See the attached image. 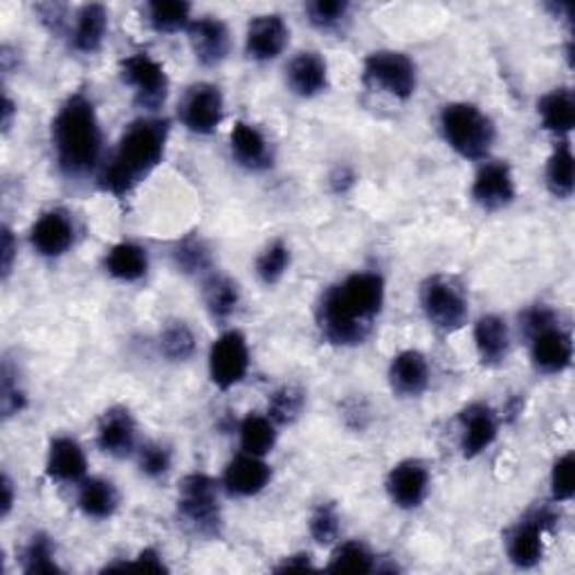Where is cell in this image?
Returning a JSON list of instances; mask_svg holds the SVG:
<instances>
[{
	"instance_id": "cell-38",
	"label": "cell",
	"mask_w": 575,
	"mask_h": 575,
	"mask_svg": "<svg viewBox=\"0 0 575 575\" xmlns=\"http://www.w3.org/2000/svg\"><path fill=\"white\" fill-rule=\"evenodd\" d=\"M288 268H291V248H288L283 240L270 243L257 259V277L266 285L279 283Z\"/></svg>"
},
{
	"instance_id": "cell-2",
	"label": "cell",
	"mask_w": 575,
	"mask_h": 575,
	"mask_svg": "<svg viewBox=\"0 0 575 575\" xmlns=\"http://www.w3.org/2000/svg\"><path fill=\"white\" fill-rule=\"evenodd\" d=\"M169 142V121L157 117L136 119L121 133L113 155L102 167L97 187L110 196H127L146 180L164 160Z\"/></svg>"
},
{
	"instance_id": "cell-48",
	"label": "cell",
	"mask_w": 575,
	"mask_h": 575,
	"mask_svg": "<svg viewBox=\"0 0 575 575\" xmlns=\"http://www.w3.org/2000/svg\"><path fill=\"white\" fill-rule=\"evenodd\" d=\"M315 568L313 564V558L308 553H295V555H288L279 566L277 571H310Z\"/></svg>"
},
{
	"instance_id": "cell-17",
	"label": "cell",
	"mask_w": 575,
	"mask_h": 575,
	"mask_svg": "<svg viewBox=\"0 0 575 575\" xmlns=\"http://www.w3.org/2000/svg\"><path fill=\"white\" fill-rule=\"evenodd\" d=\"M461 451L466 459H474L495 443L500 423L497 414L485 402H472L466 407L461 416Z\"/></svg>"
},
{
	"instance_id": "cell-20",
	"label": "cell",
	"mask_w": 575,
	"mask_h": 575,
	"mask_svg": "<svg viewBox=\"0 0 575 575\" xmlns=\"http://www.w3.org/2000/svg\"><path fill=\"white\" fill-rule=\"evenodd\" d=\"M272 479L270 466L263 461V457L255 455H243L232 459L223 472V485L234 497H255L259 492L268 488Z\"/></svg>"
},
{
	"instance_id": "cell-10",
	"label": "cell",
	"mask_w": 575,
	"mask_h": 575,
	"mask_svg": "<svg viewBox=\"0 0 575 575\" xmlns=\"http://www.w3.org/2000/svg\"><path fill=\"white\" fill-rule=\"evenodd\" d=\"M250 368L248 340L238 331H227L212 344L210 351V378L212 383L227 391L243 383Z\"/></svg>"
},
{
	"instance_id": "cell-36",
	"label": "cell",
	"mask_w": 575,
	"mask_h": 575,
	"mask_svg": "<svg viewBox=\"0 0 575 575\" xmlns=\"http://www.w3.org/2000/svg\"><path fill=\"white\" fill-rule=\"evenodd\" d=\"M160 351L172 362H187L196 353V336L185 321H169L160 333Z\"/></svg>"
},
{
	"instance_id": "cell-8",
	"label": "cell",
	"mask_w": 575,
	"mask_h": 575,
	"mask_svg": "<svg viewBox=\"0 0 575 575\" xmlns=\"http://www.w3.org/2000/svg\"><path fill=\"white\" fill-rule=\"evenodd\" d=\"M558 521V515L549 506L528 511L508 532L506 553L517 568L538 566L544 558V536Z\"/></svg>"
},
{
	"instance_id": "cell-26",
	"label": "cell",
	"mask_w": 575,
	"mask_h": 575,
	"mask_svg": "<svg viewBox=\"0 0 575 575\" xmlns=\"http://www.w3.org/2000/svg\"><path fill=\"white\" fill-rule=\"evenodd\" d=\"M106 272L125 283H136L149 272V253L138 243H117L104 259Z\"/></svg>"
},
{
	"instance_id": "cell-24",
	"label": "cell",
	"mask_w": 575,
	"mask_h": 575,
	"mask_svg": "<svg viewBox=\"0 0 575 575\" xmlns=\"http://www.w3.org/2000/svg\"><path fill=\"white\" fill-rule=\"evenodd\" d=\"M288 86L300 97H317L328 89V66L317 52H300L288 66Z\"/></svg>"
},
{
	"instance_id": "cell-43",
	"label": "cell",
	"mask_w": 575,
	"mask_h": 575,
	"mask_svg": "<svg viewBox=\"0 0 575 575\" xmlns=\"http://www.w3.org/2000/svg\"><path fill=\"white\" fill-rule=\"evenodd\" d=\"M27 404V398L23 389L19 387V380L12 372L10 362L3 364V378H0V412H3L5 419H12L21 414Z\"/></svg>"
},
{
	"instance_id": "cell-34",
	"label": "cell",
	"mask_w": 575,
	"mask_h": 575,
	"mask_svg": "<svg viewBox=\"0 0 575 575\" xmlns=\"http://www.w3.org/2000/svg\"><path fill=\"white\" fill-rule=\"evenodd\" d=\"M306 404V394L297 385L279 387L268 400V416L274 425H293Z\"/></svg>"
},
{
	"instance_id": "cell-6",
	"label": "cell",
	"mask_w": 575,
	"mask_h": 575,
	"mask_svg": "<svg viewBox=\"0 0 575 575\" xmlns=\"http://www.w3.org/2000/svg\"><path fill=\"white\" fill-rule=\"evenodd\" d=\"M421 306L427 321L443 333H455L468 321V297L463 288L449 277H430L421 288Z\"/></svg>"
},
{
	"instance_id": "cell-29",
	"label": "cell",
	"mask_w": 575,
	"mask_h": 575,
	"mask_svg": "<svg viewBox=\"0 0 575 575\" xmlns=\"http://www.w3.org/2000/svg\"><path fill=\"white\" fill-rule=\"evenodd\" d=\"M77 504L86 517L108 519L115 515L119 506V492L106 479H86V481H81Z\"/></svg>"
},
{
	"instance_id": "cell-13",
	"label": "cell",
	"mask_w": 575,
	"mask_h": 575,
	"mask_svg": "<svg viewBox=\"0 0 575 575\" xmlns=\"http://www.w3.org/2000/svg\"><path fill=\"white\" fill-rule=\"evenodd\" d=\"M387 492L394 506L402 511L419 508L430 492V470L419 459H407L394 466L387 477Z\"/></svg>"
},
{
	"instance_id": "cell-30",
	"label": "cell",
	"mask_w": 575,
	"mask_h": 575,
	"mask_svg": "<svg viewBox=\"0 0 575 575\" xmlns=\"http://www.w3.org/2000/svg\"><path fill=\"white\" fill-rule=\"evenodd\" d=\"M547 187L560 200L571 198L575 191V160L568 140H562L547 162Z\"/></svg>"
},
{
	"instance_id": "cell-37",
	"label": "cell",
	"mask_w": 575,
	"mask_h": 575,
	"mask_svg": "<svg viewBox=\"0 0 575 575\" xmlns=\"http://www.w3.org/2000/svg\"><path fill=\"white\" fill-rule=\"evenodd\" d=\"M23 571L30 575H50L61 573V566L57 564V547L52 538L38 532L34 536L23 553Z\"/></svg>"
},
{
	"instance_id": "cell-5",
	"label": "cell",
	"mask_w": 575,
	"mask_h": 575,
	"mask_svg": "<svg viewBox=\"0 0 575 575\" xmlns=\"http://www.w3.org/2000/svg\"><path fill=\"white\" fill-rule=\"evenodd\" d=\"M362 81L374 91L387 93L394 99H412L419 89L416 63L402 52L380 50L368 55L362 68Z\"/></svg>"
},
{
	"instance_id": "cell-46",
	"label": "cell",
	"mask_w": 575,
	"mask_h": 575,
	"mask_svg": "<svg viewBox=\"0 0 575 575\" xmlns=\"http://www.w3.org/2000/svg\"><path fill=\"white\" fill-rule=\"evenodd\" d=\"M108 571H146V573H167V564H164L162 555L155 549H144L138 553L133 562H121V564H108Z\"/></svg>"
},
{
	"instance_id": "cell-50",
	"label": "cell",
	"mask_w": 575,
	"mask_h": 575,
	"mask_svg": "<svg viewBox=\"0 0 575 575\" xmlns=\"http://www.w3.org/2000/svg\"><path fill=\"white\" fill-rule=\"evenodd\" d=\"M0 110H3V129L10 131L12 121H14V113H16V106H14V102L10 99V95L3 97V108H0Z\"/></svg>"
},
{
	"instance_id": "cell-42",
	"label": "cell",
	"mask_w": 575,
	"mask_h": 575,
	"mask_svg": "<svg viewBox=\"0 0 575 575\" xmlns=\"http://www.w3.org/2000/svg\"><path fill=\"white\" fill-rule=\"evenodd\" d=\"M347 0H313L306 5L308 21L319 30H336L349 14Z\"/></svg>"
},
{
	"instance_id": "cell-9",
	"label": "cell",
	"mask_w": 575,
	"mask_h": 575,
	"mask_svg": "<svg viewBox=\"0 0 575 575\" xmlns=\"http://www.w3.org/2000/svg\"><path fill=\"white\" fill-rule=\"evenodd\" d=\"M119 74L136 91V102L146 110H157L169 95V77L146 52L127 57L119 63Z\"/></svg>"
},
{
	"instance_id": "cell-45",
	"label": "cell",
	"mask_w": 575,
	"mask_h": 575,
	"mask_svg": "<svg viewBox=\"0 0 575 575\" xmlns=\"http://www.w3.org/2000/svg\"><path fill=\"white\" fill-rule=\"evenodd\" d=\"M519 324H521V328H524L526 338H532L536 333L544 331V328L558 324V315H555V310H551V308H547V306H532V308H528V310L521 313Z\"/></svg>"
},
{
	"instance_id": "cell-35",
	"label": "cell",
	"mask_w": 575,
	"mask_h": 575,
	"mask_svg": "<svg viewBox=\"0 0 575 575\" xmlns=\"http://www.w3.org/2000/svg\"><path fill=\"white\" fill-rule=\"evenodd\" d=\"M326 568L333 573L366 575V573L376 571V555L368 551L362 542H344L333 551L331 562H328Z\"/></svg>"
},
{
	"instance_id": "cell-7",
	"label": "cell",
	"mask_w": 575,
	"mask_h": 575,
	"mask_svg": "<svg viewBox=\"0 0 575 575\" xmlns=\"http://www.w3.org/2000/svg\"><path fill=\"white\" fill-rule=\"evenodd\" d=\"M178 513L200 536H216L221 526L216 481L202 472L187 474L178 488Z\"/></svg>"
},
{
	"instance_id": "cell-39",
	"label": "cell",
	"mask_w": 575,
	"mask_h": 575,
	"mask_svg": "<svg viewBox=\"0 0 575 575\" xmlns=\"http://www.w3.org/2000/svg\"><path fill=\"white\" fill-rule=\"evenodd\" d=\"M174 261L185 274H204L212 268L210 248L200 238L189 236L174 250Z\"/></svg>"
},
{
	"instance_id": "cell-19",
	"label": "cell",
	"mask_w": 575,
	"mask_h": 575,
	"mask_svg": "<svg viewBox=\"0 0 575 575\" xmlns=\"http://www.w3.org/2000/svg\"><path fill=\"white\" fill-rule=\"evenodd\" d=\"M136 438H138V430L129 409L110 407L108 412H104L97 427V445L102 451H106V455L115 459H125L133 455Z\"/></svg>"
},
{
	"instance_id": "cell-28",
	"label": "cell",
	"mask_w": 575,
	"mask_h": 575,
	"mask_svg": "<svg viewBox=\"0 0 575 575\" xmlns=\"http://www.w3.org/2000/svg\"><path fill=\"white\" fill-rule=\"evenodd\" d=\"M538 113H540L544 131L558 138H566L575 127L573 93L568 89H555L547 93L538 104Z\"/></svg>"
},
{
	"instance_id": "cell-32",
	"label": "cell",
	"mask_w": 575,
	"mask_h": 575,
	"mask_svg": "<svg viewBox=\"0 0 575 575\" xmlns=\"http://www.w3.org/2000/svg\"><path fill=\"white\" fill-rule=\"evenodd\" d=\"M238 436H240V447L245 455L266 457L277 443V425L272 423L270 416L248 414L240 421Z\"/></svg>"
},
{
	"instance_id": "cell-44",
	"label": "cell",
	"mask_w": 575,
	"mask_h": 575,
	"mask_svg": "<svg viewBox=\"0 0 575 575\" xmlns=\"http://www.w3.org/2000/svg\"><path fill=\"white\" fill-rule=\"evenodd\" d=\"M140 472L149 479H160L172 470V449L162 443H146L138 457Z\"/></svg>"
},
{
	"instance_id": "cell-22",
	"label": "cell",
	"mask_w": 575,
	"mask_h": 575,
	"mask_svg": "<svg viewBox=\"0 0 575 575\" xmlns=\"http://www.w3.org/2000/svg\"><path fill=\"white\" fill-rule=\"evenodd\" d=\"M474 347L485 366H500L511 353V328L500 315H483L474 324Z\"/></svg>"
},
{
	"instance_id": "cell-16",
	"label": "cell",
	"mask_w": 575,
	"mask_h": 575,
	"mask_svg": "<svg viewBox=\"0 0 575 575\" xmlns=\"http://www.w3.org/2000/svg\"><path fill=\"white\" fill-rule=\"evenodd\" d=\"M189 44L198 63L214 68L227 59L230 52V30L221 19L202 16L191 21L187 27Z\"/></svg>"
},
{
	"instance_id": "cell-12",
	"label": "cell",
	"mask_w": 575,
	"mask_h": 575,
	"mask_svg": "<svg viewBox=\"0 0 575 575\" xmlns=\"http://www.w3.org/2000/svg\"><path fill=\"white\" fill-rule=\"evenodd\" d=\"M515 178L506 162H485L474 176L472 200L485 212H500L515 200Z\"/></svg>"
},
{
	"instance_id": "cell-4",
	"label": "cell",
	"mask_w": 575,
	"mask_h": 575,
	"mask_svg": "<svg viewBox=\"0 0 575 575\" xmlns=\"http://www.w3.org/2000/svg\"><path fill=\"white\" fill-rule=\"evenodd\" d=\"M441 131L445 142L466 160L488 157L497 138L492 119L479 106L468 102L447 104L441 110Z\"/></svg>"
},
{
	"instance_id": "cell-18",
	"label": "cell",
	"mask_w": 575,
	"mask_h": 575,
	"mask_svg": "<svg viewBox=\"0 0 575 575\" xmlns=\"http://www.w3.org/2000/svg\"><path fill=\"white\" fill-rule=\"evenodd\" d=\"M30 243L36 255L46 259H59L72 248L74 225L63 212H46L32 225Z\"/></svg>"
},
{
	"instance_id": "cell-25",
	"label": "cell",
	"mask_w": 575,
	"mask_h": 575,
	"mask_svg": "<svg viewBox=\"0 0 575 575\" xmlns=\"http://www.w3.org/2000/svg\"><path fill=\"white\" fill-rule=\"evenodd\" d=\"M232 153L236 162L245 169L261 172L268 169L272 164V153H270V142L266 136L248 125V121H236L232 129Z\"/></svg>"
},
{
	"instance_id": "cell-47",
	"label": "cell",
	"mask_w": 575,
	"mask_h": 575,
	"mask_svg": "<svg viewBox=\"0 0 575 575\" xmlns=\"http://www.w3.org/2000/svg\"><path fill=\"white\" fill-rule=\"evenodd\" d=\"M16 238L12 234L10 227H3V243H0V266H3V277L8 279L12 268H14V259H16Z\"/></svg>"
},
{
	"instance_id": "cell-49",
	"label": "cell",
	"mask_w": 575,
	"mask_h": 575,
	"mask_svg": "<svg viewBox=\"0 0 575 575\" xmlns=\"http://www.w3.org/2000/svg\"><path fill=\"white\" fill-rule=\"evenodd\" d=\"M0 490H3V502H0V517L5 519V517H10V513L14 508V502H16L14 483H12V479L8 474H3V483H0Z\"/></svg>"
},
{
	"instance_id": "cell-40",
	"label": "cell",
	"mask_w": 575,
	"mask_h": 575,
	"mask_svg": "<svg viewBox=\"0 0 575 575\" xmlns=\"http://www.w3.org/2000/svg\"><path fill=\"white\" fill-rule=\"evenodd\" d=\"M308 530H310V538L317 544H321V547L333 544L338 540V536H340L338 508L333 504H319L315 508V513L310 515Z\"/></svg>"
},
{
	"instance_id": "cell-21",
	"label": "cell",
	"mask_w": 575,
	"mask_h": 575,
	"mask_svg": "<svg viewBox=\"0 0 575 575\" xmlns=\"http://www.w3.org/2000/svg\"><path fill=\"white\" fill-rule=\"evenodd\" d=\"M391 389L402 398H419L430 387V364L419 351H402L389 366Z\"/></svg>"
},
{
	"instance_id": "cell-33",
	"label": "cell",
	"mask_w": 575,
	"mask_h": 575,
	"mask_svg": "<svg viewBox=\"0 0 575 575\" xmlns=\"http://www.w3.org/2000/svg\"><path fill=\"white\" fill-rule=\"evenodd\" d=\"M146 23L157 34H176L191 25V5L183 0H155L146 5Z\"/></svg>"
},
{
	"instance_id": "cell-27",
	"label": "cell",
	"mask_w": 575,
	"mask_h": 575,
	"mask_svg": "<svg viewBox=\"0 0 575 575\" xmlns=\"http://www.w3.org/2000/svg\"><path fill=\"white\" fill-rule=\"evenodd\" d=\"M108 32V12L104 5H84L77 14L72 30V46L77 52L93 55L104 46Z\"/></svg>"
},
{
	"instance_id": "cell-1",
	"label": "cell",
	"mask_w": 575,
	"mask_h": 575,
	"mask_svg": "<svg viewBox=\"0 0 575 575\" xmlns=\"http://www.w3.org/2000/svg\"><path fill=\"white\" fill-rule=\"evenodd\" d=\"M385 295V279L378 272H355L336 283L317 306L321 336L336 347L362 344L383 313Z\"/></svg>"
},
{
	"instance_id": "cell-31",
	"label": "cell",
	"mask_w": 575,
	"mask_h": 575,
	"mask_svg": "<svg viewBox=\"0 0 575 575\" xmlns=\"http://www.w3.org/2000/svg\"><path fill=\"white\" fill-rule=\"evenodd\" d=\"M202 300L204 306H208L210 315L214 319H227L238 302H240V293H238V285L236 281H232L225 274H210L208 279L202 281Z\"/></svg>"
},
{
	"instance_id": "cell-14",
	"label": "cell",
	"mask_w": 575,
	"mask_h": 575,
	"mask_svg": "<svg viewBox=\"0 0 575 575\" xmlns=\"http://www.w3.org/2000/svg\"><path fill=\"white\" fill-rule=\"evenodd\" d=\"M530 340V360L540 374L555 376L566 372L573 360V340L560 324H553Z\"/></svg>"
},
{
	"instance_id": "cell-41",
	"label": "cell",
	"mask_w": 575,
	"mask_h": 575,
	"mask_svg": "<svg viewBox=\"0 0 575 575\" xmlns=\"http://www.w3.org/2000/svg\"><path fill=\"white\" fill-rule=\"evenodd\" d=\"M575 495V457L566 451L553 463L551 470V497L555 504H566Z\"/></svg>"
},
{
	"instance_id": "cell-15",
	"label": "cell",
	"mask_w": 575,
	"mask_h": 575,
	"mask_svg": "<svg viewBox=\"0 0 575 575\" xmlns=\"http://www.w3.org/2000/svg\"><path fill=\"white\" fill-rule=\"evenodd\" d=\"M288 38L291 30L279 14L255 16L245 32V55L261 63L272 61L285 50Z\"/></svg>"
},
{
	"instance_id": "cell-23",
	"label": "cell",
	"mask_w": 575,
	"mask_h": 575,
	"mask_svg": "<svg viewBox=\"0 0 575 575\" xmlns=\"http://www.w3.org/2000/svg\"><path fill=\"white\" fill-rule=\"evenodd\" d=\"M89 461L81 445L70 436H59L50 443L46 472L59 483H77L86 477Z\"/></svg>"
},
{
	"instance_id": "cell-3",
	"label": "cell",
	"mask_w": 575,
	"mask_h": 575,
	"mask_svg": "<svg viewBox=\"0 0 575 575\" xmlns=\"http://www.w3.org/2000/svg\"><path fill=\"white\" fill-rule=\"evenodd\" d=\"M102 127L95 104L84 95H70L52 119V146L63 176H89L102 160Z\"/></svg>"
},
{
	"instance_id": "cell-11",
	"label": "cell",
	"mask_w": 575,
	"mask_h": 575,
	"mask_svg": "<svg viewBox=\"0 0 575 575\" xmlns=\"http://www.w3.org/2000/svg\"><path fill=\"white\" fill-rule=\"evenodd\" d=\"M225 113L223 93L214 84H196L180 104L183 125L196 136H210L219 129Z\"/></svg>"
}]
</instances>
